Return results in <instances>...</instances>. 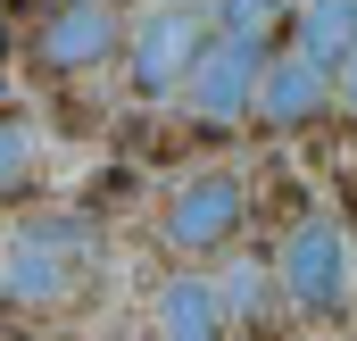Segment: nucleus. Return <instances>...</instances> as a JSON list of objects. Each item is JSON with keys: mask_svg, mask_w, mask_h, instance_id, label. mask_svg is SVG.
Wrapping results in <instances>:
<instances>
[{"mask_svg": "<svg viewBox=\"0 0 357 341\" xmlns=\"http://www.w3.org/2000/svg\"><path fill=\"white\" fill-rule=\"evenodd\" d=\"M199 50H208V17H199V8H158V17H142V25H133V50H125L133 100H167L175 84H191Z\"/></svg>", "mask_w": 357, "mask_h": 341, "instance_id": "f257e3e1", "label": "nucleus"}, {"mask_svg": "<svg viewBox=\"0 0 357 341\" xmlns=\"http://www.w3.org/2000/svg\"><path fill=\"white\" fill-rule=\"evenodd\" d=\"M116 59V0H59L33 25V67L42 75H91Z\"/></svg>", "mask_w": 357, "mask_h": 341, "instance_id": "f03ea898", "label": "nucleus"}, {"mask_svg": "<svg viewBox=\"0 0 357 341\" xmlns=\"http://www.w3.org/2000/svg\"><path fill=\"white\" fill-rule=\"evenodd\" d=\"M274 283H282V300H291V308L333 317V308L349 300V242H341V225H299V233L282 242Z\"/></svg>", "mask_w": 357, "mask_h": 341, "instance_id": "7ed1b4c3", "label": "nucleus"}, {"mask_svg": "<svg viewBox=\"0 0 357 341\" xmlns=\"http://www.w3.org/2000/svg\"><path fill=\"white\" fill-rule=\"evenodd\" d=\"M258 75H266V50L258 42H241V34H225V42H208L199 50V67H191V117L199 125H233V117H250V100H258Z\"/></svg>", "mask_w": 357, "mask_h": 341, "instance_id": "20e7f679", "label": "nucleus"}, {"mask_svg": "<svg viewBox=\"0 0 357 341\" xmlns=\"http://www.w3.org/2000/svg\"><path fill=\"white\" fill-rule=\"evenodd\" d=\"M241 217H250V200H241L233 175H191L175 200H167V242L183 258H208V250H225L241 233Z\"/></svg>", "mask_w": 357, "mask_h": 341, "instance_id": "39448f33", "label": "nucleus"}, {"mask_svg": "<svg viewBox=\"0 0 357 341\" xmlns=\"http://www.w3.org/2000/svg\"><path fill=\"white\" fill-rule=\"evenodd\" d=\"M324 100H333V67H316L307 50H282V59H266V75H258L250 117L274 125V133H299V125L324 117Z\"/></svg>", "mask_w": 357, "mask_h": 341, "instance_id": "423d86ee", "label": "nucleus"}, {"mask_svg": "<svg viewBox=\"0 0 357 341\" xmlns=\"http://www.w3.org/2000/svg\"><path fill=\"white\" fill-rule=\"evenodd\" d=\"M75 258H84L75 217H50L42 233L17 242V258H8V291H17V300H59V291L75 283Z\"/></svg>", "mask_w": 357, "mask_h": 341, "instance_id": "0eeeda50", "label": "nucleus"}, {"mask_svg": "<svg viewBox=\"0 0 357 341\" xmlns=\"http://www.w3.org/2000/svg\"><path fill=\"white\" fill-rule=\"evenodd\" d=\"M158 333L167 341H225V291L199 283V275L167 283V291H158Z\"/></svg>", "mask_w": 357, "mask_h": 341, "instance_id": "6e6552de", "label": "nucleus"}, {"mask_svg": "<svg viewBox=\"0 0 357 341\" xmlns=\"http://www.w3.org/2000/svg\"><path fill=\"white\" fill-rule=\"evenodd\" d=\"M299 50H307L316 67L357 59V0H307V8H299Z\"/></svg>", "mask_w": 357, "mask_h": 341, "instance_id": "1a4fd4ad", "label": "nucleus"}, {"mask_svg": "<svg viewBox=\"0 0 357 341\" xmlns=\"http://www.w3.org/2000/svg\"><path fill=\"white\" fill-rule=\"evenodd\" d=\"M25 175H33V133L25 117H0V191H25Z\"/></svg>", "mask_w": 357, "mask_h": 341, "instance_id": "9d476101", "label": "nucleus"}, {"mask_svg": "<svg viewBox=\"0 0 357 341\" xmlns=\"http://www.w3.org/2000/svg\"><path fill=\"white\" fill-rule=\"evenodd\" d=\"M274 25H282V0H225V34H241V42H266Z\"/></svg>", "mask_w": 357, "mask_h": 341, "instance_id": "9b49d317", "label": "nucleus"}, {"mask_svg": "<svg viewBox=\"0 0 357 341\" xmlns=\"http://www.w3.org/2000/svg\"><path fill=\"white\" fill-rule=\"evenodd\" d=\"M266 291H274V283L258 275V266H233V291H225V308H241L250 325H266V317H274V300H266Z\"/></svg>", "mask_w": 357, "mask_h": 341, "instance_id": "f8f14e48", "label": "nucleus"}, {"mask_svg": "<svg viewBox=\"0 0 357 341\" xmlns=\"http://www.w3.org/2000/svg\"><path fill=\"white\" fill-rule=\"evenodd\" d=\"M333 100L349 108V125H357V59H341V75H333Z\"/></svg>", "mask_w": 357, "mask_h": 341, "instance_id": "ddd939ff", "label": "nucleus"}, {"mask_svg": "<svg viewBox=\"0 0 357 341\" xmlns=\"http://www.w3.org/2000/svg\"><path fill=\"white\" fill-rule=\"evenodd\" d=\"M0 341H33V333H17V325H8V317H0Z\"/></svg>", "mask_w": 357, "mask_h": 341, "instance_id": "4468645a", "label": "nucleus"}, {"mask_svg": "<svg viewBox=\"0 0 357 341\" xmlns=\"http://www.w3.org/2000/svg\"><path fill=\"white\" fill-rule=\"evenodd\" d=\"M349 208H357V175H349Z\"/></svg>", "mask_w": 357, "mask_h": 341, "instance_id": "2eb2a0df", "label": "nucleus"}, {"mask_svg": "<svg viewBox=\"0 0 357 341\" xmlns=\"http://www.w3.org/2000/svg\"><path fill=\"white\" fill-rule=\"evenodd\" d=\"M0 8H25V0H0Z\"/></svg>", "mask_w": 357, "mask_h": 341, "instance_id": "dca6fc26", "label": "nucleus"}]
</instances>
